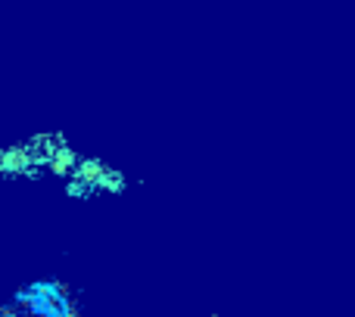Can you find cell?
Instances as JSON below:
<instances>
[{"label": "cell", "mask_w": 355, "mask_h": 317, "mask_svg": "<svg viewBox=\"0 0 355 317\" xmlns=\"http://www.w3.org/2000/svg\"><path fill=\"white\" fill-rule=\"evenodd\" d=\"M10 317H28V314H10Z\"/></svg>", "instance_id": "obj_1"}]
</instances>
